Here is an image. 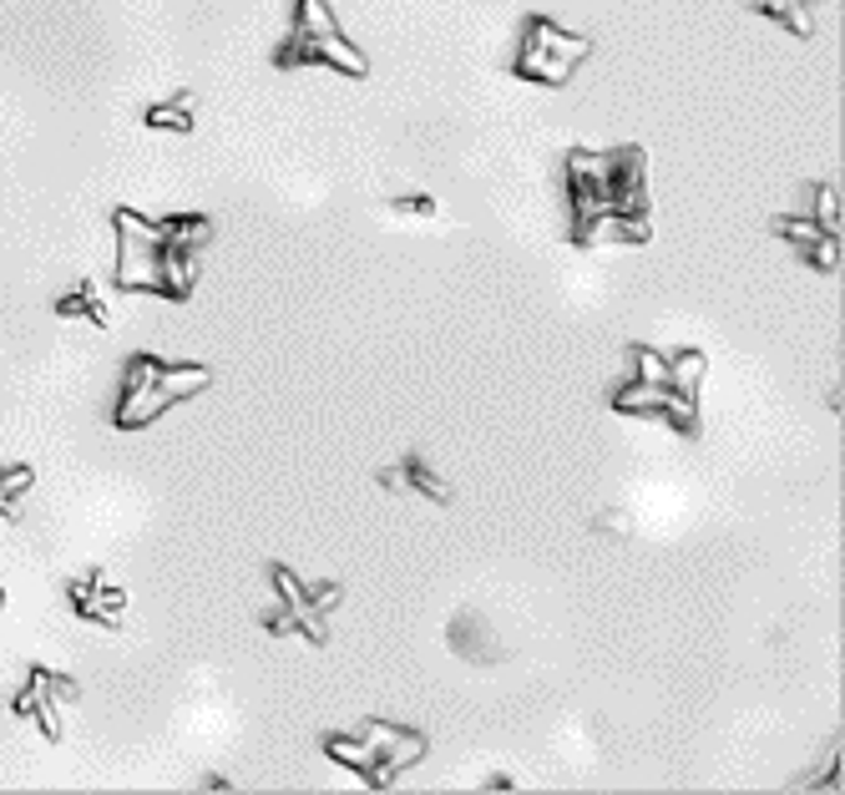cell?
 Segmentation results:
<instances>
[{
    "label": "cell",
    "mask_w": 845,
    "mask_h": 795,
    "mask_svg": "<svg viewBox=\"0 0 845 795\" xmlns=\"http://www.w3.org/2000/svg\"><path fill=\"white\" fill-rule=\"evenodd\" d=\"M158 385L167 390V400H192V396H203L208 385H213V375H208L203 365H158Z\"/></svg>",
    "instance_id": "cell-8"
},
{
    "label": "cell",
    "mask_w": 845,
    "mask_h": 795,
    "mask_svg": "<svg viewBox=\"0 0 845 795\" xmlns=\"http://www.w3.org/2000/svg\"><path fill=\"white\" fill-rule=\"evenodd\" d=\"M30 709H36V684L15 694V715H30Z\"/></svg>",
    "instance_id": "cell-18"
},
{
    "label": "cell",
    "mask_w": 845,
    "mask_h": 795,
    "mask_svg": "<svg viewBox=\"0 0 845 795\" xmlns=\"http://www.w3.org/2000/svg\"><path fill=\"white\" fill-rule=\"evenodd\" d=\"M324 750H330V760H335V766L355 770L364 785H375V750H370L364 740H355V735H330V740H324Z\"/></svg>",
    "instance_id": "cell-7"
},
{
    "label": "cell",
    "mask_w": 845,
    "mask_h": 795,
    "mask_svg": "<svg viewBox=\"0 0 845 795\" xmlns=\"http://www.w3.org/2000/svg\"><path fill=\"white\" fill-rule=\"evenodd\" d=\"M400 208H406V213H436V203H431V198H406Z\"/></svg>",
    "instance_id": "cell-19"
},
{
    "label": "cell",
    "mask_w": 845,
    "mask_h": 795,
    "mask_svg": "<svg viewBox=\"0 0 845 795\" xmlns=\"http://www.w3.org/2000/svg\"><path fill=\"white\" fill-rule=\"evenodd\" d=\"M158 365L162 360H152V355H137L127 365V385H122V406H117V426L122 431H137V426H152L173 400H167V390L158 385Z\"/></svg>",
    "instance_id": "cell-3"
},
{
    "label": "cell",
    "mask_w": 845,
    "mask_h": 795,
    "mask_svg": "<svg viewBox=\"0 0 845 795\" xmlns=\"http://www.w3.org/2000/svg\"><path fill=\"white\" fill-rule=\"evenodd\" d=\"M805 264L825 269V274H841V238L825 234V238L816 244V249H805Z\"/></svg>",
    "instance_id": "cell-14"
},
{
    "label": "cell",
    "mask_w": 845,
    "mask_h": 795,
    "mask_svg": "<svg viewBox=\"0 0 845 795\" xmlns=\"http://www.w3.org/2000/svg\"><path fill=\"white\" fill-rule=\"evenodd\" d=\"M0 604H5V593H0Z\"/></svg>",
    "instance_id": "cell-20"
},
{
    "label": "cell",
    "mask_w": 845,
    "mask_h": 795,
    "mask_svg": "<svg viewBox=\"0 0 845 795\" xmlns=\"http://www.w3.org/2000/svg\"><path fill=\"white\" fill-rule=\"evenodd\" d=\"M406 482H410V486H421V492H425L431 501H446V486H440V476L431 472V467H410Z\"/></svg>",
    "instance_id": "cell-16"
},
{
    "label": "cell",
    "mask_w": 845,
    "mask_h": 795,
    "mask_svg": "<svg viewBox=\"0 0 845 795\" xmlns=\"http://www.w3.org/2000/svg\"><path fill=\"white\" fill-rule=\"evenodd\" d=\"M274 588H278V604L289 608V619H299L309 608V598H305V588H299V577L289 573V568H274Z\"/></svg>",
    "instance_id": "cell-13"
},
{
    "label": "cell",
    "mask_w": 845,
    "mask_h": 795,
    "mask_svg": "<svg viewBox=\"0 0 845 795\" xmlns=\"http://www.w3.org/2000/svg\"><path fill=\"white\" fill-rule=\"evenodd\" d=\"M643 238H648V213L608 208V213L577 219V244H583V249H602V244H643Z\"/></svg>",
    "instance_id": "cell-6"
},
{
    "label": "cell",
    "mask_w": 845,
    "mask_h": 795,
    "mask_svg": "<svg viewBox=\"0 0 845 795\" xmlns=\"http://www.w3.org/2000/svg\"><path fill=\"white\" fill-rule=\"evenodd\" d=\"M568 177H572V208H577V219H593V213H608V208L648 213L638 152H618V158L583 152V158L568 162Z\"/></svg>",
    "instance_id": "cell-1"
},
{
    "label": "cell",
    "mask_w": 845,
    "mask_h": 795,
    "mask_svg": "<svg viewBox=\"0 0 845 795\" xmlns=\"http://www.w3.org/2000/svg\"><path fill=\"white\" fill-rule=\"evenodd\" d=\"M816 223L825 228V234H841V198H835L831 183L816 192Z\"/></svg>",
    "instance_id": "cell-15"
},
{
    "label": "cell",
    "mask_w": 845,
    "mask_h": 795,
    "mask_svg": "<svg viewBox=\"0 0 845 795\" xmlns=\"http://www.w3.org/2000/svg\"><path fill=\"white\" fill-rule=\"evenodd\" d=\"M167 253H173V228L152 223L132 208H117V284L137 295L167 299Z\"/></svg>",
    "instance_id": "cell-2"
},
{
    "label": "cell",
    "mask_w": 845,
    "mask_h": 795,
    "mask_svg": "<svg viewBox=\"0 0 845 795\" xmlns=\"http://www.w3.org/2000/svg\"><path fill=\"white\" fill-rule=\"evenodd\" d=\"M583 51H587L583 41H572V36H562V30H552V26H537V30H532V41H526L522 72L557 87V82H568V72L577 66Z\"/></svg>",
    "instance_id": "cell-5"
},
{
    "label": "cell",
    "mask_w": 845,
    "mask_h": 795,
    "mask_svg": "<svg viewBox=\"0 0 845 795\" xmlns=\"http://www.w3.org/2000/svg\"><path fill=\"white\" fill-rule=\"evenodd\" d=\"M167 122H173V127H188V112H183V107H158V112H152V127H167Z\"/></svg>",
    "instance_id": "cell-17"
},
{
    "label": "cell",
    "mask_w": 845,
    "mask_h": 795,
    "mask_svg": "<svg viewBox=\"0 0 845 795\" xmlns=\"http://www.w3.org/2000/svg\"><path fill=\"white\" fill-rule=\"evenodd\" d=\"M57 314L61 320H76V314H91L97 324H112V314H107V305H102V295H97V284H82L76 295H66L57 305Z\"/></svg>",
    "instance_id": "cell-10"
},
{
    "label": "cell",
    "mask_w": 845,
    "mask_h": 795,
    "mask_svg": "<svg viewBox=\"0 0 845 795\" xmlns=\"http://www.w3.org/2000/svg\"><path fill=\"white\" fill-rule=\"evenodd\" d=\"M704 370H709V360H704L699 350H679V355L669 360V385L679 390V396H699Z\"/></svg>",
    "instance_id": "cell-9"
},
{
    "label": "cell",
    "mask_w": 845,
    "mask_h": 795,
    "mask_svg": "<svg viewBox=\"0 0 845 795\" xmlns=\"http://www.w3.org/2000/svg\"><path fill=\"white\" fill-rule=\"evenodd\" d=\"M360 740L375 750V791L395 785V781H400V770L415 766V760L425 755V740L415 735V730H395V724H380V720L364 724Z\"/></svg>",
    "instance_id": "cell-4"
},
{
    "label": "cell",
    "mask_w": 845,
    "mask_h": 795,
    "mask_svg": "<svg viewBox=\"0 0 845 795\" xmlns=\"http://www.w3.org/2000/svg\"><path fill=\"white\" fill-rule=\"evenodd\" d=\"M633 381L669 385V360H663L654 345H633Z\"/></svg>",
    "instance_id": "cell-11"
},
{
    "label": "cell",
    "mask_w": 845,
    "mask_h": 795,
    "mask_svg": "<svg viewBox=\"0 0 845 795\" xmlns=\"http://www.w3.org/2000/svg\"><path fill=\"white\" fill-rule=\"evenodd\" d=\"M774 234L780 238H790V244H795V249H816L820 238H825V228H820L816 219H785V223H774Z\"/></svg>",
    "instance_id": "cell-12"
}]
</instances>
